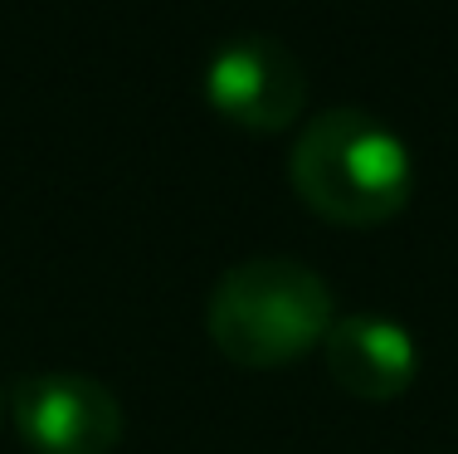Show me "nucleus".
<instances>
[{"label": "nucleus", "instance_id": "f257e3e1", "mask_svg": "<svg viewBox=\"0 0 458 454\" xmlns=\"http://www.w3.org/2000/svg\"><path fill=\"white\" fill-rule=\"evenodd\" d=\"M298 196L327 220L376 225L405 210L414 191V157L405 137L366 107H322L288 151Z\"/></svg>", "mask_w": 458, "mask_h": 454}, {"label": "nucleus", "instance_id": "f03ea898", "mask_svg": "<svg viewBox=\"0 0 458 454\" xmlns=\"http://www.w3.org/2000/svg\"><path fill=\"white\" fill-rule=\"evenodd\" d=\"M210 338L239 366H288L336 322L327 278L293 254H249L229 264L205 303Z\"/></svg>", "mask_w": 458, "mask_h": 454}, {"label": "nucleus", "instance_id": "7ed1b4c3", "mask_svg": "<svg viewBox=\"0 0 458 454\" xmlns=\"http://www.w3.org/2000/svg\"><path fill=\"white\" fill-rule=\"evenodd\" d=\"M10 420L39 454H113L123 440V401L83 372H25L10 381Z\"/></svg>", "mask_w": 458, "mask_h": 454}, {"label": "nucleus", "instance_id": "20e7f679", "mask_svg": "<svg viewBox=\"0 0 458 454\" xmlns=\"http://www.w3.org/2000/svg\"><path fill=\"white\" fill-rule=\"evenodd\" d=\"M205 99L249 133H278L308 103V69L278 35L220 39L205 59Z\"/></svg>", "mask_w": 458, "mask_h": 454}, {"label": "nucleus", "instance_id": "39448f33", "mask_svg": "<svg viewBox=\"0 0 458 454\" xmlns=\"http://www.w3.org/2000/svg\"><path fill=\"white\" fill-rule=\"evenodd\" d=\"M327 372L342 391L361 401H390L414 381L420 366V342L400 318L386 313H346L327 328L322 338Z\"/></svg>", "mask_w": 458, "mask_h": 454}, {"label": "nucleus", "instance_id": "423d86ee", "mask_svg": "<svg viewBox=\"0 0 458 454\" xmlns=\"http://www.w3.org/2000/svg\"><path fill=\"white\" fill-rule=\"evenodd\" d=\"M5 410H10V391L0 386V420H5Z\"/></svg>", "mask_w": 458, "mask_h": 454}]
</instances>
